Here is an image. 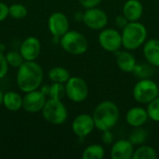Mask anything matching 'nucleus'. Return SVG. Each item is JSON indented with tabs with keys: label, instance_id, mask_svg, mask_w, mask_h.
<instances>
[{
	"label": "nucleus",
	"instance_id": "obj_1",
	"mask_svg": "<svg viewBox=\"0 0 159 159\" xmlns=\"http://www.w3.org/2000/svg\"><path fill=\"white\" fill-rule=\"evenodd\" d=\"M44 79V71L35 61H25L17 70L16 83L19 89L27 93L38 89Z\"/></svg>",
	"mask_w": 159,
	"mask_h": 159
},
{
	"label": "nucleus",
	"instance_id": "obj_2",
	"mask_svg": "<svg viewBox=\"0 0 159 159\" xmlns=\"http://www.w3.org/2000/svg\"><path fill=\"white\" fill-rule=\"evenodd\" d=\"M92 117L98 130L104 131L112 129L119 121V107L112 101H102L94 108Z\"/></svg>",
	"mask_w": 159,
	"mask_h": 159
},
{
	"label": "nucleus",
	"instance_id": "obj_3",
	"mask_svg": "<svg viewBox=\"0 0 159 159\" xmlns=\"http://www.w3.org/2000/svg\"><path fill=\"white\" fill-rule=\"evenodd\" d=\"M122 47L129 51L136 50L143 46L147 40L148 32L140 20L129 21L122 30Z\"/></svg>",
	"mask_w": 159,
	"mask_h": 159
},
{
	"label": "nucleus",
	"instance_id": "obj_4",
	"mask_svg": "<svg viewBox=\"0 0 159 159\" xmlns=\"http://www.w3.org/2000/svg\"><path fill=\"white\" fill-rule=\"evenodd\" d=\"M158 96V85L152 78L139 79L132 89V97L141 105H147Z\"/></svg>",
	"mask_w": 159,
	"mask_h": 159
},
{
	"label": "nucleus",
	"instance_id": "obj_5",
	"mask_svg": "<svg viewBox=\"0 0 159 159\" xmlns=\"http://www.w3.org/2000/svg\"><path fill=\"white\" fill-rule=\"evenodd\" d=\"M60 45L64 51L71 55H82L89 48L87 37L76 30H69L60 38Z\"/></svg>",
	"mask_w": 159,
	"mask_h": 159
},
{
	"label": "nucleus",
	"instance_id": "obj_6",
	"mask_svg": "<svg viewBox=\"0 0 159 159\" xmlns=\"http://www.w3.org/2000/svg\"><path fill=\"white\" fill-rule=\"evenodd\" d=\"M41 112L44 119L55 126L64 124L68 118V110L61 100L49 98L47 100Z\"/></svg>",
	"mask_w": 159,
	"mask_h": 159
},
{
	"label": "nucleus",
	"instance_id": "obj_7",
	"mask_svg": "<svg viewBox=\"0 0 159 159\" xmlns=\"http://www.w3.org/2000/svg\"><path fill=\"white\" fill-rule=\"evenodd\" d=\"M66 97L73 102L80 103L87 100L89 89L86 80L80 76H71L64 84Z\"/></svg>",
	"mask_w": 159,
	"mask_h": 159
},
{
	"label": "nucleus",
	"instance_id": "obj_8",
	"mask_svg": "<svg viewBox=\"0 0 159 159\" xmlns=\"http://www.w3.org/2000/svg\"><path fill=\"white\" fill-rule=\"evenodd\" d=\"M98 41L102 49L107 52L116 53L122 47L121 32L115 28H107L101 30L98 35Z\"/></svg>",
	"mask_w": 159,
	"mask_h": 159
},
{
	"label": "nucleus",
	"instance_id": "obj_9",
	"mask_svg": "<svg viewBox=\"0 0 159 159\" xmlns=\"http://www.w3.org/2000/svg\"><path fill=\"white\" fill-rule=\"evenodd\" d=\"M108 20L109 19L107 13L103 9L95 7L86 8L83 13L82 21L89 29L94 31H101L107 26Z\"/></svg>",
	"mask_w": 159,
	"mask_h": 159
},
{
	"label": "nucleus",
	"instance_id": "obj_10",
	"mask_svg": "<svg viewBox=\"0 0 159 159\" xmlns=\"http://www.w3.org/2000/svg\"><path fill=\"white\" fill-rule=\"evenodd\" d=\"M72 130L78 138H86L96 129L92 115L80 114L76 116L72 122Z\"/></svg>",
	"mask_w": 159,
	"mask_h": 159
},
{
	"label": "nucleus",
	"instance_id": "obj_11",
	"mask_svg": "<svg viewBox=\"0 0 159 159\" xmlns=\"http://www.w3.org/2000/svg\"><path fill=\"white\" fill-rule=\"evenodd\" d=\"M48 28L54 38H61L70 30V22L67 16L60 11L53 12L48 20Z\"/></svg>",
	"mask_w": 159,
	"mask_h": 159
},
{
	"label": "nucleus",
	"instance_id": "obj_12",
	"mask_svg": "<svg viewBox=\"0 0 159 159\" xmlns=\"http://www.w3.org/2000/svg\"><path fill=\"white\" fill-rule=\"evenodd\" d=\"M46 97L38 89L25 93L22 97V109L32 114L41 112L47 102Z\"/></svg>",
	"mask_w": 159,
	"mask_h": 159
},
{
	"label": "nucleus",
	"instance_id": "obj_13",
	"mask_svg": "<svg viewBox=\"0 0 159 159\" xmlns=\"http://www.w3.org/2000/svg\"><path fill=\"white\" fill-rule=\"evenodd\" d=\"M135 146L128 140L121 139L115 141L110 149L112 159H132Z\"/></svg>",
	"mask_w": 159,
	"mask_h": 159
},
{
	"label": "nucleus",
	"instance_id": "obj_14",
	"mask_svg": "<svg viewBox=\"0 0 159 159\" xmlns=\"http://www.w3.org/2000/svg\"><path fill=\"white\" fill-rule=\"evenodd\" d=\"M20 52L24 61H35L41 52V43L35 36L26 37L20 48Z\"/></svg>",
	"mask_w": 159,
	"mask_h": 159
},
{
	"label": "nucleus",
	"instance_id": "obj_15",
	"mask_svg": "<svg viewBox=\"0 0 159 159\" xmlns=\"http://www.w3.org/2000/svg\"><path fill=\"white\" fill-rule=\"evenodd\" d=\"M149 119L146 108L143 106H133L129 108L126 115L125 120L131 128L143 127Z\"/></svg>",
	"mask_w": 159,
	"mask_h": 159
},
{
	"label": "nucleus",
	"instance_id": "obj_16",
	"mask_svg": "<svg viewBox=\"0 0 159 159\" xmlns=\"http://www.w3.org/2000/svg\"><path fill=\"white\" fill-rule=\"evenodd\" d=\"M116 62L118 69L127 74H130L134 71L135 66L137 65V60L135 56L129 50H118L115 53Z\"/></svg>",
	"mask_w": 159,
	"mask_h": 159
},
{
	"label": "nucleus",
	"instance_id": "obj_17",
	"mask_svg": "<svg viewBox=\"0 0 159 159\" xmlns=\"http://www.w3.org/2000/svg\"><path fill=\"white\" fill-rule=\"evenodd\" d=\"M142 48L146 62L155 68H159V39H147Z\"/></svg>",
	"mask_w": 159,
	"mask_h": 159
},
{
	"label": "nucleus",
	"instance_id": "obj_18",
	"mask_svg": "<svg viewBox=\"0 0 159 159\" xmlns=\"http://www.w3.org/2000/svg\"><path fill=\"white\" fill-rule=\"evenodd\" d=\"M144 7L140 0H127L122 7V14L129 21H138L142 19Z\"/></svg>",
	"mask_w": 159,
	"mask_h": 159
},
{
	"label": "nucleus",
	"instance_id": "obj_19",
	"mask_svg": "<svg viewBox=\"0 0 159 159\" xmlns=\"http://www.w3.org/2000/svg\"><path fill=\"white\" fill-rule=\"evenodd\" d=\"M4 107L10 112H17L22 108V97L19 92L12 90L4 93Z\"/></svg>",
	"mask_w": 159,
	"mask_h": 159
},
{
	"label": "nucleus",
	"instance_id": "obj_20",
	"mask_svg": "<svg viewBox=\"0 0 159 159\" xmlns=\"http://www.w3.org/2000/svg\"><path fill=\"white\" fill-rule=\"evenodd\" d=\"M48 76L52 83L65 84L72 75L68 69L61 66H55L48 71Z\"/></svg>",
	"mask_w": 159,
	"mask_h": 159
},
{
	"label": "nucleus",
	"instance_id": "obj_21",
	"mask_svg": "<svg viewBox=\"0 0 159 159\" xmlns=\"http://www.w3.org/2000/svg\"><path fill=\"white\" fill-rule=\"evenodd\" d=\"M148 138V131L143 127L132 128L131 131L129 133L128 140L134 145L139 146L144 144Z\"/></svg>",
	"mask_w": 159,
	"mask_h": 159
},
{
	"label": "nucleus",
	"instance_id": "obj_22",
	"mask_svg": "<svg viewBox=\"0 0 159 159\" xmlns=\"http://www.w3.org/2000/svg\"><path fill=\"white\" fill-rule=\"evenodd\" d=\"M105 157V150L102 144L92 143L88 145L82 152L83 159H102Z\"/></svg>",
	"mask_w": 159,
	"mask_h": 159
},
{
	"label": "nucleus",
	"instance_id": "obj_23",
	"mask_svg": "<svg viewBox=\"0 0 159 159\" xmlns=\"http://www.w3.org/2000/svg\"><path fill=\"white\" fill-rule=\"evenodd\" d=\"M157 150L150 146L142 144L139 146H136L132 159H157Z\"/></svg>",
	"mask_w": 159,
	"mask_h": 159
},
{
	"label": "nucleus",
	"instance_id": "obj_24",
	"mask_svg": "<svg viewBox=\"0 0 159 159\" xmlns=\"http://www.w3.org/2000/svg\"><path fill=\"white\" fill-rule=\"evenodd\" d=\"M154 68L155 67H153L152 65H150L147 62L145 64L137 63V65L135 66V69L132 72V74H134L139 79L151 78L152 75H154Z\"/></svg>",
	"mask_w": 159,
	"mask_h": 159
},
{
	"label": "nucleus",
	"instance_id": "obj_25",
	"mask_svg": "<svg viewBox=\"0 0 159 159\" xmlns=\"http://www.w3.org/2000/svg\"><path fill=\"white\" fill-rule=\"evenodd\" d=\"M28 14V9L21 4H13L9 6V16L15 20L24 19Z\"/></svg>",
	"mask_w": 159,
	"mask_h": 159
},
{
	"label": "nucleus",
	"instance_id": "obj_26",
	"mask_svg": "<svg viewBox=\"0 0 159 159\" xmlns=\"http://www.w3.org/2000/svg\"><path fill=\"white\" fill-rule=\"evenodd\" d=\"M5 55H6V59H7L8 65L13 68L18 69L25 61L20 51L19 52L18 51H8Z\"/></svg>",
	"mask_w": 159,
	"mask_h": 159
},
{
	"label": "nucleus",
	"instance_id": "obj_27",
	"mask_svg": "<svg viewBox=\"0 0 159 159\" xmlns=\"http://www.w3.org/2000/svg\"><path fill=\"white\" fill-rule=\"evenodd\" d=\"M64 96H66L65 93V85L61 83H52L49 86V93L48 97L52 99L61 100Z\"/></svg>",
	"mask_w": 159,
	"mask_h": 159
},
{
	"label": "nucleus",
	"instance_id": "obj_28",
	"mask_svg": "<svg viewBox=\"0 0 159 159\" xmlns=\"http://www.w3.org/2000/svg\"><path fill=\"white\" fill-rule=\"evenodd\" d=\"M149 119L159 123V96L146 105Z\"/></svg>",
	"mask_w": 159,
	"mask_h": 159
},
{
	"label": "nucleus",
	"instance_id": "obj_29",
	"mask_svg": "<svg viewBox=\"0 0 159 159\" xmlns=\"http://www.w3.org/2000/svg\"><path fill=\"white\" fill-rule=\"evenodd\" d=\"M8 63L7 61V59H6V55L4 54L3 51L0 50V79L4 78L7 72H8Z\"/></svg>",
	"mask_w": 159,
	"mask_h": 159
},
{
	"label": "nucleus",
	"instance_id": "obj_30",
	"mask_svg": "<svg viewBox=\"0 0 159 159\" xmlns=\"http://www.w3.org/2000/svg\"><path fill=\"white\" fill-rule=\"evenodd\" d=\"M102 142L104 143V144H107V145H112L115 142V135L114 133L112 132L111 129L109 130H104V131H102Z\"/></svg>",
	"mask_w": 159,
	"mask_h": 159
},
{
	"label": "nucleus",
	"instance_id": "obj_31",
	"mask_svg": "<svg viewBox=\"0 0 159 159\" xmlns=\"http://www.w3.org/2000/svg\"><path fill=\"white\" fill-rule=\"evenodd\" d=\"M77 1L86 9V8L98 7L102 0H77Z\"/></svg>",
	"mask_w": 159,
	"mask_h": 159
},
{
	"label": "nucleus",
	"instance_id": "obj_32",
	"mask_svg": "<svg viewBox=\"0 0 159 159\" xmlns=\"http://www.w3.org/2000/svg\"><path fill=\"white\" fill-rule=\"evenodd\" d=\"M129 21L128 20V19L123 15V14H120V15H117L115 19V24L117 28H119L120 30H122Z\"/></svg>",
	"mask_w": 159,
	"mask_h": 159
},
{
	"label": "nucleus",
	"instance_id": "obj_33",
	"mask_svg": "<svg viewBox=\"0 0 159 159\" xmlns=\"http://www.w3.org/2000/svg\"><path fill=\"white\" fill-rule=\"evenodd\" d=\"M9 16V7L0 1V22L5 20L7 17Z\"/></svg>",
	"mask_w": 159,
	"mask_h": 159
},
{
	"label": "nucleus",
	"instance_id": "obj_34",
	"mask_svg": "<svg viewBox=\"0 0 159 159\" xmlns=\"http://www.w3.org/2000/svg\"><path fill=\"white\" fill-rule=\"evenodd\" d=\"M40 91H41L45 96H48V93H49V86H44V87L40 89Z\"/></svg>",
	"mask_w": 159,
	"mask_h": 159
},
{
	"label": "nucleus",
	"instance_id": "obj_35",
	"mask_svg": "<svg viewBox=\"0 0 159 159\" xmlns=\"http://www.w3.org/2000/svg\"><path fill=\"white\" fill-rule=\"evenodd\" d=\"M3 100H4V93L0 90V106L3 105Z\"/></svg>",
	"mask_w": 159,
	"mask_h": 159
}]
</instances>
